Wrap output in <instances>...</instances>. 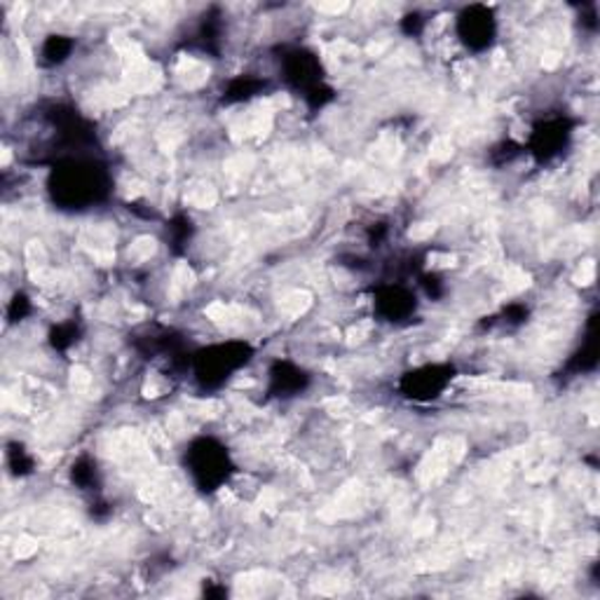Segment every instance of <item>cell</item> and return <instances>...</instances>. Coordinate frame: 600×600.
<instances>
[{
	"label": "cell",
	"instance_id": "obj_4",
	"mask_svg": "<svg viewBox=\"0 0 600 600\" xmlns=\"http://www.w3.org/2000/svg\"><path fill=\"white\" fill-rule=\"evenodd\" d=\"M455 31L466 47L474 49V53H483V49H488L495 41L497 20L491 8L472 5L458 14Z\"/></svg>",
	"mask_w": 600,
	"mask_h": 600
},
{
	"label": "cell",
	"instance_id": "obj_2",
	"mask_svg": "<svg viewBox=\"0 0 600 600\" xmlns=\"http://www.w3.org/2000/svg\"><path fill=\"white\" fill-rule=\"evenodd\" d=\"M188 464L195 483L203 491H216L230 476L228 450L214 439H199L188 450Z\"/></svg>",
	"mask_w": 600,
	"mask_h": 600
},
{
	"label": "cell",
	"instance_id": "obj_7",
	"mask_svg": "<svg viewBox=\"0 0 600 600\" xmlns=\"http://www.w3.org/2000/svg\"><path fill=\"white\" fill-rule=\"evenodd\" d=\"M71 53H73V41H69V36H49L43 43L41 61L45 66H59L71 57Z\"/></svg>",
	"mask_w": 600,
	"mask_h": 600
},
{
	"label": "cell",
	"instance_id": "obj_1",
	"mask_svg": "<svg viewBox=\"0 0 600 600\" xmlns=\"http://www.w3.org/2000/svg\"><path fill=\"white\" fill-rule=\"evenodd\" d=\"M55 199L76 209L96 203L104 195V186H99V172L92 162H71L59 174L55 172Z\"/></svg>",
	"mask_w": 600,
	"mask_h": 600
},
{
	"label": "cell",
	"instance_id": "obj_3",
	"mask_svg": "<svg viewBox=\"0 0 600 600\" xmlns=\"http://www.w3.org/2000/svg\"><path fill=\"white\" fill-rule=\"evenodd\" d=\"M249 355H252V349H249L246 343H223L203 349L195 357L197 378L205 385H219V382L230 378V373H235L240 366L249 361Z\"/></svg>",
	"mask_w": 600,
	"mask_h": 600
},
{
	"label": "cell",
	"instance_id": "obj_5",
	"mask_svg": "<svg viewBox=\"0 0 600 600\" xmlns=\"http://www.w3.org/2000/svg\"><path fill=\"white\" fill-rule=\"evenodd\" d=\"M450 380H453V369H450V366L429 364L404 376L402 390L406 396L415 399V402H429V399L441 396Z\"/></svg>",
	"mask_w": 600,
	"mask_h": 600
},
{
	"label": "cell",
	"instance_id": "obj_6",
	"mask_svg": "<svg viewBox=\"0 0 600 600\" xmlns=\"http://www.w3.org/2000/svg\"><path fill=\"white\" fill-rule=\"evenodd\" d=\"M413 296L404 289H388V291H382L376 300V305H378V312L385 316V320L390 322H399V320H404L406 314L413 312L415 303H413Z\"/></svg>",
	"mask_w": 600,
	"mask_h": 600
}]
</instances>
